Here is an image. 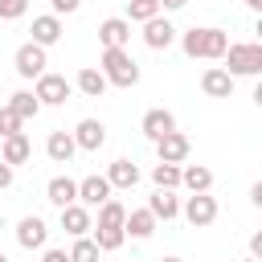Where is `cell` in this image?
Masks as SVG:
<instances>
[{
    "mask_svg": "<svg viewBox=\"0 0 262 262\" xmlns=\"http://www.w3.org/2000/svg\"><path fill=\"white\" fill-rule=\"evenodd\" d=\"M180 45H184L188 57H209V61H217V57L225 53L229 37H225V29H188V33L180 37Z\"/></svg>",
    "mask_w": 262,
    "mask_h": 262,
    "instance_id": "obj_1",
    "label": "cell"
},
{
    "mask_svg": "<svg viewBox=\"0 0 262 262\" xmlns=\"http://www.w3.org/2000/svg\"><path fill=\"white\" fill-rule=\"evenodd\" d=\"M102 78H106V86L131 90L139 82V66H135V57L127 49H102Z\"/></svg>",
    "mask_w": 262,
    "mask_h": 262,
    "instance_id": "obj_2",
    "label": "cell"
},
{
    "mask_svg": "<svg viewBox=\"0 0 262 262\" xmlns=\"http://www.w3.org/2000/svg\"><path fill=\"white\" fill-rule=\"evenodd\" d=\"M221 57L229 61L225 66L229 78H237V74H262V45H225Z\"/></svg>",
    "mask_w": 262,
    "mask_h": 262,
    "instance_id": "obj_3",
    "label": "cell"
},
{
    "mask_svg": "<svg viewBox=\"0 0 262 262\" xmlns=\"http://www.w3.org/2000/svg\"><path fill=\"white\" fill-rule=\"evenodd\" d=\"M184 217H188V225L205 229V225L217 221V201H213L209 192H192V196L184 201Z\"/></svg>",
    "mask_w": 262,
    "mask_h": 262,
    "instance_id": "obj_4",
    "label": "cell"
},
{
    "mask_svg": "<svg viewBox=\"0 0 262 262\" xmlns=\"http://www.w3.org/2000/svg\"><path fill=\"white\" fill-rule=\"evenodd\" d=\"M12 66H16V74H20V78H41V74H45V49L29 41V45H20V49H16Z\"/></svg>",
    "mask_w": 262,
    "mask_h": 262,
    "instance_id": "obj_5",
    "label": "cell"
},
{
    "mask_svg": "<svg viewBox=\"0 0 262 262\" xmlns=\"http://www.w3.org/2000/svg\"><path fill=\"white\" fill-rule=\"evenodd\" d=\"M33 94H37V102L57 106V102H66V98H70V82H66L61 74H49V70H45V74L37 78V90H33Z\"/></svg>",
    "mask_w": 262,
    "mask_h": 262,
    "instance_id": "obj_6",
    "label": "cell"
},
{
    "mask_svg": "<svg viewBox=\"0 0 262 262\" xmlns=\"http://www.w3.org/2000/svg\"><path fill=\"white\" fill-rule=\"evenodd\" d=\"M98 41H102L106 49H127V41H131V20L106 16V20L98 25Z\"/></svg>",
    "mask_w": 262,
    "mask_h": 262,
    "instance_id": "obj_7",
    "label": "cell"
},
{
    "mask_svg": "<svg viewBox=\"0 0 262 262\" xmlns=\"http://www.w3.org/2000/svg\"><path fill=\"white\" fill-rule=\"evenodd\" d=\"M156 151H160L164 164H184V160H188V135H180V131L172 127L168 135L156 139Z\"/></svg>",
    "mask_w": 262,
    "mask_h": 262,
    "instance_id": "obj_8",
    "label": "cell"
},
{
    "mask_svg": "<svg viewBox=\"0 0 262 262\" xmlns=\"http://www.w3.org/2000/svg\"><path fill=\"white\" fill-rule=\"evenodd\" d=\"M106 196H111V180H106V176H86V180H78V205L98 209Z\"/></svg>",
    "mask_w": 262,
    "mask_h": 262,
    "instance_id": "obj_9",
    "label": "cell"
},
{
    "mask_svg": "<svg viewBox=\"0 0 262 262\" xmlns=\"http://www.w3.org/2000/svg\"><path fill=\"white\" fill-rule=\"evenodd\" d=\"M74 143H78L82 151H98V147L106 143V127H102L98 119H82V123L74 127Z\"/></svg>",
    "mask_w": 262,
    "mask_h": 262,
    "instance_id": "obj_10",
    "label": "cell"
},
{
    "mask_svg": "<svg viewBox=\"0 0 262 262\" xmlns=\"http://www.w3.org/2000/svg\"><path fill=\"white\" fill-rule=\"evenodd\" d=\"M29 156H33V143H29V135H25V131H16V135H4V143H0V160H4L8 168L25 164Z\"/></svg>",
    "mask_w": 262,
    "mask_h": 262,
    "instance_id": "obj_11",
    "label": "cell"
},
{
    "mask_svg": "<svg viewBox=\"0 0 262 262\" xmlns=\"http://www.w3.org/2000/svg\"><path fill=\"white\" fill-rule=\"evenodd\" d=\"M45 237H49V225H45L41 217H20V225H16V242H20L25 250H41Z\"/></svg>",
    "mask_w": 262,
    "mask_h": 262,
    "instance_id": "obj_12",
    "label": "cell"
},
{
    "mask_svg": "<svg viewBox=\"0 0 262 262\" xmlns=\"http://www.w3.org/2000/svg\"><path fill=\"white\" fill-rule=\"evenodd\" d=\"M143 41H147V49H168L176 41V29L164 16H151V20H143Z\"/></svg>",
    "mask_w": 262,
    "mask_h": 262,
    "instance_id": "obj_13",
    "label": "cell"
},
{
    "mask_svg": "<svg viewBox=\"0 0 262 262\" xmlns=\"http://www.w3.org/2000/svg\"><path fill=\"white\" fill-rule=\"evenodd\" d=\"M61 229H66L70 237L90 233V229H94V225H90V209H86V205H78V201H74V205H66V209H61Z\"/></svg>",
    "mask_w": 262,
    "mask_h": 262,
    "instance_id": "obj_14",
    "label": "cell"
},
{
    "mask_svg": "<svg viewBox=\"0 0 262 262\" xmlns=\"http://www.w3.org/2000/svg\"><path fill=\"white\" fill-rule=\"evenodd\" d=\"M201 90H205L209 98H229V94H233V78H229L221 66H213V70L201 74Z\"/></svg>",
    "mask_w": 262,
    "mask_h": 262,
    "instance_id": "obj_15",
    "label": "cell"
},
{
    "mask_svg": "<svg viewBox=\"0 0 262 262\" xmlns=\"http://www.w3.org/2000/svg\"><path fill=\"white\" fill-rule=\"evenodd\" d=\"M74 151H78V143H74V135H70V131H53V135L45 139V156H49L53 164H70V160H74Z\"/></svg>",
    "mask_w": 262,
    "mask_h": 262,
    "instance_id": "obj_16",
    "label": "cell"
},
{
    "mask_svg": "<svg viewBox=\"0 0 262 262\" xmlns=\"http://www.w3.org/2000/svg\"><path fill=\"white\" fill-rule=\"evenodd\" d=\"M61 41V20L49 12V16H37L33 20V45H41V49H49V45H57Z\"/></svg>",
    "mask_w": 262,
    "mask_h": 262,
    "instance_id": "obj_17",
    "label": "cell"
},
{
    "mask_svg": "<svg viewBox=\"0 0 262 262\" xmlns=\"http://www.w3.org/2000/svg\"><path fill=\"white\" fill-rule=\"evenodd\" d=\"M45 196H49L57 209H66V205L78 201V180H70V176H53V180L45 184Z\"/></svg>",
    "mask_w": 262,
    "mask_h": 262,
    "instance_id": "obj_18",
    "label": "cell"
},
{
    "mask_svg": "<svg viewBox=\"0 0 262 262\" xmlns=\"http://www.w3.org/2000/svg\"><path fill=\"white\" fill-rule=\"evenodd\" d=\"M172 127H176V119H172V111H164V106H156V111L143 115V135H147L151 143H156L160 135H168Z\"/></svg>",
    "mask_w": 262,
    "mask_h": 262,
    "instance_id": "obj_19",
    "label": "cell"
},
{
    "mask_svg": "<svg viewBox=\"0 0 262 262\" xmlns=\"http://www.w3.org/2000/svg\"><path fill=\"white\" fill-rule=\"evenodd\" d=\"M123 233H131V237H151V233H156L151 209H131V213L123 217Z\"/></svg>",
    "mask_w": 262,
    "mask_h": 262,
    "instance_id": "obj_20",
    "label": "cell"
},
{
    "mask_svg": "<svg viewBox=\"0 0 262 262\" xmlns=\"http://www.w3.org/2000/svg\"><path fill=\"white\" fill-rule=\"evenodd\" d=\"M180 184L188 192H209L213 188V172L205 164H188V168H180Z\"/></svg>",
    "mask_w": 262,
    "mask_h": 262,
    "instance_id": "obj_21",
    "label": "cell"
},
{
    "mask_svg": "<svg viewBox=\"0 0 262 262\" xmlns=\"http://www.w3.org/2000/svg\"><path fill=\"white\" fill-rule=\"evenodd\" d=\"M147 209H151V217H156V221H160V217H164V221H172V217L180 213V201H176V192H172V188H156V196L147 201Z\"/></svg>",
    "mask_w": 262,
    "mask_h": 262,
    "instance_id": "obj_22",
    "label": "cell"
},
{
    "mask_svg": "<svg viewBox=\"0 0 262 262\" xmlns=\"http://www.w3.org/2000/svg\"><path fill=\"white\" fill-rule=\"evenodd\" d=\"M106 180H111V188H135L139 184V168L131 160H115L111 172H106Z\"/></svg>",
    "mask_w": 262,
    "mask_h": 262,
    "instance_id": "obj_23",
    "label": "cell"
},
{
    "mask_svg": "<svg viewBox=\"0 0 262 262\" xmlns=\"http://www.w3.org/2000/svg\"><path fill=\"white\" fill-rule=\"evenodd\" d=\"M78 90H82L86 98H102V90H106V78H102V70L86 66V70L78 74Z\"/></svg>",
    "mask_w": 262,
    "mask_h": 262,
    "instance_id": "obj_24",
    "label": "cell"
},
{
    "mask_svg": "<svg viewBox=\"0 0 262 262\" xmlns=\"http://www.w3.org/2000/svg\"><path fill=\"white\" fill-rule=\"evenodd\" d=\"M8 106L20 115V123H25V119H37V111H41V102H37V94H33V90H16V94L8 98Z\"/></svg>",
    "mask_w": 262,
    "mask_h": 262,
    "instance_id": "obj_25",
    "label": "cell"
},
{
    "mask_svg": "<svg viewBox=\"0 0 262 262\" xmlns=\"http://www.w3.org/2000/svg\"><path fill=\"white\" fill-rule=\"evenodd\" d=\"M123 217H127V209H123L115 196H106V201L98 205V225H106V229H123Z\"/></svg>",
    "mask_w": 262,
    "mask_h": 262,
    "instance_id": "obj_26",
    "label": "cell"
},
{
    "mask_svg": "<svg viewBox=\"0 0 262 262\" xmlns=\"http://www.w3.org/2000/svg\"><path fill=\"white\" fill-rule=\"evenodd\" d=\"M151 16H160V0H127V16L123 20H151Z\"/></svg>",
    "mask_w": 262,
    "mask_h": 262,
    "instance_id": "obj_27",
    "label": "cell"
},
{
    "mask_svg": "<svg viewBox=\"0 0 262 262\" xmlns=\"http://www.w3.org/2000/svg\"><path fill=\"white\" fill-rule=\"evenodd\" d=\"M151 180H156V188H176L180 184V164H156L151 168Z\"/></svg>",
    "mask_w": 262,
    "mask_h": 262,
    "instance_id": "obj_28",
    "label": "cell"
},
{
    "mask_svg": "<svg viewBox=\"0 0 262 262\" xmlns=\"http://www.w3.org/2000/svg\"><path fill=\"white\" fill-rule=\"evenodd\" d=\"M70 262H98V246H94V237H74V250H70Z\"/></svg>",
    "mask_w": 262,
    "mask_h": 262,
    "instance_id": "obj_29",
    "label": "cell"
},
{
    "mask_svg": "<svg viewBox=\"0 0 262 262\" xmlns=\"http://www.w3.org/2000/svg\"><path fill=\"white\" fill-rule=\"evenodd\" d=\"M123 237H127L123 229H106V225H94V246H98V250H119V246H123Z\"/></svg>",
    "mask_w": 262,
    "mask_h": 262,
    "instance_id": "obj_30",
    "label": "cell"
},
{
    "mask_svg": "<svg viewBox=\"0 0 262 262\" xmlns=\"http://www.w3.org/2000/svg\"><path fill=\"white\" fill-rule=\"evenodd\" d=\"M20 131V115L12 106H0V135H16Z\"/></svg>",
    "mask_w": 262,
    "mask_h": 262,
    "instance_id": "obj_31",
    "label": "cell"
},
{
    "mask_svg": "<svg viewBox=\"0 0 262 262\" xmlns=\"http://www.w3.org/2000/svg\"><path fill=\"white\" fill-rule=\"evenodd\" d=\"M25 8H29V0H0V20H16V16H25Z\"/></svg>",
    "mask_w": 262,
    "mask_h": 262,
    "instance_id": "obj_32",
    "label": "cell"
},
{
    "mask_svg": "<svg viewBox=\"0 0 262 262\" xmlns=\"http://www.w3.org/2000/svg\"><path fill=\"white\" fill-rule=\"evenodd\" d=\"M53 4V16H61V12H78L82 8V0H49Z\"/></svg>",
    "mask_w": 262,
    "mask_h": 262,
    "instance_id": "obj_33",
    "label": "cell"
},
{
    "mask_svg": "<svg viewBox=\"0 0 262 262\" xmlns=\"http://www.w3.org/2000/svg\"><path fill=\"white\" fill-rule=\"evenodd\" d=\"M41 262H70V254H66V250H45Z\"/></svg>",
    "mask_w": 262,
    "mask_h": 262,
    "instance_id": "obj_34",
    "label": "cell"
},
{
    "mask_svg": "<svg viewBox=\"0 0 262 262\" xmlns=\"http://www.w3.org/2000/svg\"><path fill=\"white\" fill-rule=\"evenodd\" d=\"M8 184H12V168L0 160V188H8Z\"/></svg>",
    "mask_w": 262,
    "mask_h": 262,
    "instance_id": "obj_35",
    "label": "cell"
},
{
    "mask_svg": "<svg viewBox=\"0 0 262 262\" xmlns=\"http://www.w3.org/2000/svg\"><path fill=\"white\" fill-rule=\"evenodd\" d=\"M250 250H254L250 258H262V233H254V237H250Z\"/></svg>",
    "mask_w": 262,
    "mask_h": 262,
    "instance_id": "obj_36",
    "label": "cell"
},
{
    "mask_svg": "<svg viewBox=\"0 0 262 262\" xmlns=\"http://www.w3.org/2000/svg\"><path fill=\"white\" fill-rule=\"evenodd\" d=\"M184 4H188V0H160V8H172V12H176V8H184Z\"/></svg>",
    "mask_w": 262,
    "mask_h": 262,
    "instance_id": "obj_37",
    "label": "cell"
},
{
    "mask_svg": "<svg viewBox=\"0 0 262 262\" xmlns=\"http://www.w3.org/2000/svg\"><path fill=\"white\" fill-rule=\"evenodd\" d=\"M246 4H250V8H254V12H258V8H262V0H246Z\"/></svg>",
    "mask_w": 262,
    "mask_h": 262,
    "instance_id": "obj_38",
    "label": "cell"
},
{
    "mask_svg": "<svg viewBox=\"0 0 262 262\" xmlns=\"http://www.w3.org/2000/svg\"><path fill=\"white\" fill-rule=\"evenodd\" d=\"M246 262H262V258H246Z\"/></svg>",
    "mask_w": 262,
    "mask_h": 262,
    "instance_id": "obj_39",
    "label": "cell"
},
{
    "mask_svg": "<svg viewBox=\"0 0 262 262\" xmlns=\"http://www.w3.org/2000/svg\"><path fill=\"white\" fill-rule=\"evenodd\" d=\"M164 262H180V258H164Z\"/></svg>",
    "mask_w": 262,
    "mask_h": 262,
    "instance_id": "obj_40",
    "label": "cell"
},
{
    "mask_svg": "<svg viewBox=\"0 0 262 262\" xmlns=\"http://www.w3.org/2000/svg\"><path fill=\"white\" fill-rule=\"evenodd\" d=\"M0 229H4V213H0Z\"/></svg>",
    "mask_w": 262,
    "mask_h": 262,
    "instance_id": "obj_41",
    "label": "cell"
},
{
    "mask_svg": "<svg viewBox=\"0 0 262 262\" xmlns=\"http://www.w3.org/2000/svg\"><path fill=\"white\" fill-rule=\"evenodd\" d=\"M0 262H8V258H4V254H0Z\"/></svg>",
    "mask_w": 262,
    "mask_h": 262,
    "instance_id": "obj_42",
    "label": "cell"
}]
</instances>
